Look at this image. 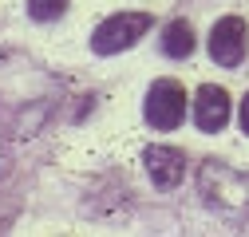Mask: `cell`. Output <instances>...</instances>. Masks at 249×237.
<instances>
[{
  "label": "cell",
  "mask_w": 249,
  "mask_h": 237,
  "mask_svg": "<svg viewBox=\"0 0 249 237\" xmlns=\"http://www.w3.org/2000/svg\"><path fill=\"white\" fill-rule=\"evenodd\" d=\"M198 194L206 202V210H213L217 218H226L233 225L249 218V170L206 158L198 166Z\"/></svg>",
  "instance_id": "obj_1"
},
{
  "label": "cell",
  "mask_w": 249,
  "mask_h": 237,
  "mask_svg": "<svg viewBox=\"0 0 249 237\" xmlns=\"http://www.w3.org/2000/svg\"><path fill=\"white\" fill-rule=\"evenodd\" d=\"M150 24H154L150 12H115V16H107L95 32H91V51H99V55L127 51V48H135L150 32Z\"/></svg>",
  "instance_id": "obj_2"
},
{
  "label": "cell",
  "mask_w": 249,
  "mask_h": 237,
  "mask_svg": "<svg viewBox=\"0 0 249 237\" xmlns=\"http://www.w3.org/2000/svg\"><path fill=\"white\" fill-rule=\"evenodd\" d=\"M146 123L154 131H174L182 127V118H186V87L178 79H154L150 83V91H146Z\"/></svg>",
  "instance_id": "obj_3"
},
{
  "label": "cell",
  "mask_w": 249,
  "mask_h": 237,
  "mask_svg": "<svg viewBox=\"0 0 249 237\" xmlns=\"http://www.w3.org/2000/svg\"><path fill=\"white\" fill-rule=\"evenodd\" d=\"M249 51V24L241 16H222L210 28V55L222 68H237Z\"/></svg>",
  "instance_id": "obj_4"
},
{
  "label": "cell",
  "mask_w": 249,
  "mask_h": 237,
  "mask_svg": "<svg viewBox=\"0 0 249 237\" xmlns=\"http://www.w3.org/2000/svg\"><path fill=\"white\" fill-rule=\"evenodd\" d=\"M230 91L226 87H217V83H202L198 87V95H194V123L206 131V135H217L226 123H230Z\"/></svg>",
  "instance_id": "obj_5"
},
{
  "label": "cell",
  "mask_w": 249,
  "mask_h": 237,
  "mask_svg": "<svg viewBox=\"0 0 249 237\" xmlns=\"http://www.w3.org/2000/svg\"><path fill=\"white\" fill-rule=\"evenodd\" d=\"M142 166H146L150 182L159 190H174L186 178V154L174 151V146H146L142 151Z\"/></svg>",
  "instance_id": "obj_6"
},
{
  "label": "cell",
  "mask_w": 249,
  "mask_h": 237,
  "mask_svg": "<svg viewBox=\"0 0 249 237\" xmlns=\"http://www.w3.org/2000/svg\"><path fill=\"white\" fill-rule=\"evenodd\" d=\"M162 51L170 59H186L194 51V28H190V20H170L162 28Z\"/></svg>",
  "instance_id": "obj_7"
},
{
  "label": "cell",
  "mask_w": 249,
  "mask_h": 237,
  "mask_svg": "<svg viewBox=\"0 0 249 237\" xmlns=\"http://www.w3.org/2000/svg\"><path fill=\"white\" fill-rule=\"evenodd\" d=\"M68 12V0H28V16L48 24V20H59Z\"/></svg>",
  "instance_id": "obj_8"
},
{
  "label": "cell",
  "mask_w": 249,
  "mask_h": 237,
  "mask_svg": "<svg viewBox=\"0 0 249 237\" xmlns=\"http://www.w3.org/2000/svg\"><path fill=\"white\" fill-rule=\"evenodd\" d=\"M241 131H245V135H249V95H245V99H241Z\"/></svg>",
  "instance_id": "obj_9"
}]
</instances>
